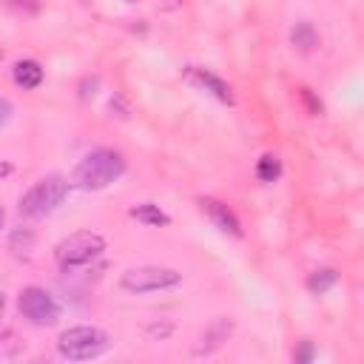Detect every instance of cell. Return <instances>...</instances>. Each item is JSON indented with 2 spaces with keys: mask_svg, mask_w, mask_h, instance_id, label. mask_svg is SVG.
Masks as SVG:
<instances>
[{
  "mask_svg": "<svg viewBox=\"0 0 364 364\" xmlns=\"http://www.w3.org/2000/svg\"><path fill=\"white\" fill-rule=\"evenodd\" d=\"M11 114H14V105H11V100H6V97H0V128L11 119Z\"/></svg>",
  "mask_w": 364,
  "mask_h": 364,
  "instance_id": "obj_18",
  "label": "cell"
},
{
  "mask_svg": "<svg viewBox=\"0 0 364 364\" xmlns=\"http://www.w3.org/2000/svg\"><path fill=\"white\" fill-rule=\"evenodd\" d=\"M256 176H259L262 182H276V179L282 176V162H279L273 154H264V156L259 159V165H256Z\"/></svg>",
  "mask_w": 364,
  "mask_h": 364,
  "instance_id": "obj_14",
  "label": "cell"
},
{
  "mask_svg": "<svg viewBox=\"0 0 364 364\" xmlns=\"http://www.w3.org/2000/svg\"><path fill=\"white\" fill-rule=\"evenodd\" d=\"M0 57H3V51H0Z\"/></svg>",
  "mask_w": 364,
  "mask_h": 364,
  "instance_id": "obj_22",
  "label": "cell"
},
{
  "mask_svg": "<svg viewBox=\"0 0 364 364\" xmlns=\"http://www.w3.org/2000/svg\"><path fill=\"white\" fill-rule=\"evenodd\" d=\"M17 307L23 318H28L34 327H54L60 321V304L46 287H37V284L23 287L17 296Z\"/></svg>",
  "mask_w": 364,
  "mask_h": 364,
  "instance_id": "obj_6",
  "label": "cell"
},
{
  "mask_svg": "<svg viewBox=\"0 0 364 364\" xmlns=\"http://www.w3.org/2000/svg\"><path fill=\"white\" fill-rule=\"evenodd\" d=\"M230 333H233V321L230 318H213L208 327H205V333L199 336V341L193 344V355L196 358H202V355H210V353H216L228 338H230Z\"/></svg>",
  "mask_w": 364,
  "mask_h": 364,
  "instance_id": "obj_9",
  "label": "cell"
},
{
  "mask_svg": "<svg viewBox=\"0 0 364 364\" xmlns=\"http://www.w3.org/2000/svg\"><path fill=\"white\" fill-rule=\"evenodd\" d=\"M11 77H14V82H17L20 88L31 91V88H37V85L43 82V68H40L37 60H20V63H14Z\"/></svg>",
  "mask_w": 364,
  "mask_h": 364,
  "instance_id": "obj_10",
  "label": "cell"
},
{
  "mask_svg": "<svg viewBox=\"0 0 364 364\" xmlns=\"http://www.w3.org/2000/svg\"><path fill=\"white\" fill-rule=\"evenodd\" d=\"M111 347V338L102 327H94V324H77V327H68L60 333L57 338V350L63 358L68 361H88V358H97L102 355L105 350Z\"/></svg>",
  "mask_w": 364,
  "mask_h": 364,
  "instance_id": "obj_2",
  "label": "cell"
},
{
  "mask_svg": "<svg viewBox=\"0 0 364 364\" xmlns=\"http://www.w3.org/2000/svg\"><path fill=\"white\" fill-rule=\"evenodd\" d=\"M131 216H134L136 222H142V225H151V228H162V225L171 222V216H168L165 210H159V205H151V202L131 208Z\"/></svg>",
  "mask_w": 364,
  "mask_h": 364,
  "instance_id": "obj_11",
  "label": "cell"
},
{
  "mask_svg": "<svg viewBox=\"0 0 364 364\" xmlns=\"http://www.w3.org/2000/svg\"><path fill=\"white\" fill-rule=\"evenodd\" d=\"M293 358H296V361H310V358H313V344H310V341H301V347L293 353Z\"/></svg>",
  "mask_w": 364,
  "mask_h": 364,
  "instance_id": "obj_19",
  "label": "cell"
},
{
  "mask_svg": "<svg viewBox=\"0 0 364 364\" xmlns=\"http://www.w3.org/2000/svg\"><path fill=\"white\" fill-rule=\"evenodd\" d=\"M65 193H68V182L60 173H48L43 179H37L20 196V216H26V219H43V216L54 213L63 205Z\"/></svg>",
  "mask_w": 364,
  "mask_h": 364,
  "instance_id": "obj_3",
  "label": "cell"
},
{
  "mask_svg": "<svg viewBox=\"0 0 364 364\" xmlns=\"http://www.w3.org/2000/svg\"><path fill=\"white\" fill-rule=\"evenodd\" d=\"M336 284H338V273H336V270H330V267L316 270V273H310V279H307V290H310V293H316V296H321V293L333 290Z\"/></svg>",
  "mask_w": 364,
  "mask_h": 364,
  "instance_id": "obj_13",
  "label": "cell"
},
{
  "mask_svg": "<svg viewBox=\"0 0 364 364\" xmlns=\"http://www.w3.org/2000/svg\"><path fill=\"white\" fill-rule=\"evenodd\" d=\"M182 284V273L173 267H162V264H139V267H128L119 276V287L125 293L142 296V293H159V290H171Z\"/></svg>",
  "mask_w": 364,
  "mask_h": 364,
  "instance_id": "obj_4",
  "label": "cell"
},
{
  "mask_svg": "<svg viewBox=\"0 0 364 364\" xmlns=\"http://www.w3.org/2000/svg\"><path fill=\"white\" fill-rule=\"evenodd\" d=\"M3 310H6V296L0 293V313H3Z\"/></svg>",
  "mask_w": 364,
  "mask_h": 364,
  "instance_id": "obj_20",
  "label": "cell"
},
{
  "mask_svg": "<svg viewBox=\"0 0 364 364\" xmlns=\"http://www.w3.org/2000/svg\"><path fill=\"white\" fill-rule=\"evenodd\" d=\"M185 77H188V82H191V85H196V88L208 91V94H210V97H216L219 102L233 105V91H230V85H228L222 77H216L213 71L199 68V65H188V68H185Z\"/></svg>",
  "mask_w": 364,
  "mask_h": 364,
  "instance_id": "obj_7",
  "label": "cell"
},
{
  "mask_svg": "<svg viewBox=\"0 0 364 364\" xmlns=\"http://www.w3.org/2000/svg\"><path fill=\"white\" fill-rule=\"evenodd\" d=\"M20 350H23L20 336H17L14 330H0V361H3V358H14V355H20Z\"/></svg>",
  "mask_w": 364,
  "mask_h": 364,
  "instance_id": "obj_15",
  "label": "cell"
},
{
  "mask_svg": "<svg viewBox=\"0 0 364 364\" xmlns=\"http://www.w3.org/2000/svg\"><path fill=\"white\" fill-rule=\"evenodd\" d=\"M125 173V156L114 148H97L85 154L71 173V182L82 191H102Z\"/></svg>",
  "mask_w": 364,
  "mask_h": 364,
  "instance_id": "obj_1",
  "label": "cell"
},
{
  "mask_svg": "<svg viewBox=\"0 0 364 364\" xmlns=\"http://www.w3.org/2000/svg\"><path fill=\"white\" fill-rule=\"evenodd\" d=\"M290 43H293L299 51H313V48L318 46V34H316V28H313L307 20H301V23L293 26V31H290Z\"/></svg>",
  "mask_w": 364,
  "mask_h": 364,
  "instance_id": "obj_12",
  "label": "cell"
},
{
  "mask_svg": "<svg viewBox=\"0 0 364 364\" xmlns=\"http://www.w3.org/2000/svg\"><path fill=\"white\" fill-rule=\"evenodd\" d=\"M105 250V239L94 230H77L71 236H65L63 242H57L54 247V259L63 270H74L82 267L88 262H94L97 256H102Z\"/></svg>",
  "mask_w": 364,
  "mask_h": 364,
  "instance_id": "obj_5",
  "label": "cell"
},
{
  "mask_svg": "<svg viewBox=\"0 0 364 364\" xmlns=\"http://www.w3.org/2000/svg\"><path fill=\"white\" fill-rule=\"evenodd\" d=\"M3 222H6V210L0 208V228H3Z\"/></svg>",
  "mask_w": 364,
  "mask_h": 364,
  "instance_id": "obj_21",
  "label": "cell"
},
{
  "mask_svg": "<svg viewBox=\"0 0 364 364\" xmlns=\"http://www.w3.org/2000/svg\"><path fill=\"white\" fill-rule=\"evenodd\" d=\"M199 208H202V213H208V219H210L222 233H230V236L242 239V222L236 219V213H233L225 202H219V199H213V196H202V199H199Z\"/></svg>",
  "mask_w": 364,
  "mask_h": 364,
  "instance_id": "obj_8",
  "label": "cell"
},
{
  "mask_svg": "<svg viewBox=\"0 0 364 364\" xmlns=\"http://www.w3.org/2000/svg\"><path fill=\"white\" fill-rule=\"evenodd\" d=\"M31 247H34V233H31V230L23 228V230H14V233H11V250H14V253L31 250Z\"/></svg>",
  "mask_w": 364,
  "mask_h": 364,
  "instance_id": "obj_16",
  "label": "cell"
},
{
  "mask_svg": "<svg viewBox=\"0 0 364 364\" xmlns=\"http://www.w3.org/2000/svg\"><path fill=\"white\" fill-rule=\"evenodd\" d=\"M151 338H168L171 333H173V324L168 321V324H148V330H145Z\"/></svg>",
  "mask_w": 364,
  "mask_h": 364,
  "instance_id": "obj_17",
  "label": "cell"
}]
</instances>
